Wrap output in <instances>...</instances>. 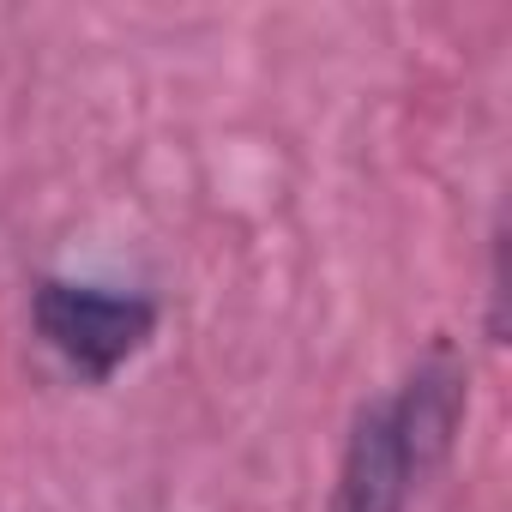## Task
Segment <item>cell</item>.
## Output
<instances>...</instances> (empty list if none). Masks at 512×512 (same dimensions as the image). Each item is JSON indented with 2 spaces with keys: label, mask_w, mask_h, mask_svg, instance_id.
I'll return each instance as SVG.
<instances>
[{
  "label": "cell",
  "mask_w": 512,
  "mask_h": 512,
  "mask_svg": "<svg viewBox=\"0 0 512 512\" xmlns=\"http://www.w3.org/2000/svg\"><path fill=\"white\" fill-rule=\"evenodd\" d=\"M458 416H464V368L446 344H434L392 398L356 416L332 512H404L422 476L446 458Z\"/></svg>",
  "instance_id": "cell-1"
},
{
  "label": "cell",
  "mask_w": 512,
  "mask_h": 512,
  "mask_svg": "<svg viewBox=\"0 0 512 512\" xmlns=\"http://www.w3.org/2000/svg\"><path fill=\"white\" fill-rule=\"evenodd\" d=\"M157 302L139 290H109V284H73V278H43L31 290V326L37 338L85 380L109 386L133 356L151 350L157 338Z\"/></svg>",
  "instance_id": "cell-2"
}]
</instances>
